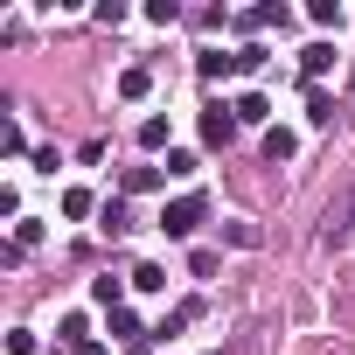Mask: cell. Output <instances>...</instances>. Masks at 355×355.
I'll return each mask as SVG.
<instances>
[{
	"label": "cell",
	"mask_w": 355,
	"mask_h": 355,
	"mask_svg": "<svg viewBox=\"0 0 355 355\" xmlns=\"http://www.w3.org/2000/svg\"><path fill=\"white\" fill-rule=\"evenodd\" d=\"M202 216H209V196H174V202L160 209V230H167V237H196Z\"/></svg>",
	"instance_id": "1"
},
{
	"label": "cell",
	"mask_w": 355,
	"mask_h": 355,
	"mask_svg": "<svg viewBox=\"0 0 355 355\" xmlns=\"http://www.w3.org/2000/svg\"><path fill=\"white\" fill-rule=\"evenodd\" d=\"M202 139L209 146H230L237 139V105H202Z\"/></svg>",
	"instance_id": "2"
},
{
	"label": "cell",
	"mask_w": 355,
	"mask_h": 355,
	"mask_svg": "<svg viewBox=\"0 0 355 355\" xmlns=\"http://www.w3.org/2000/svg\"><path fill=\"white\" fill-rule=\"evenodd\" d=\"M230 70H237V56H223V49H202V56H196V77H202V84H216V77H230Z\"/></svg>",
	"instance_id": "3"
},
{
	"label": "cell",
	"mask_w": 355,
	"mask_h": 355,
	"mask_svg": "<svg viewBox=\"0 0 355 355\" xmlns=\"http://www.w3.org/2000/svg\"><path fill=\"white\" fill-rule=\"evenodd\" d=\"M265 119H272V98L265 91H244L237 98V125H265Z\"/></svg>",
	"instance_id": "4"
},
{
	"label": "cell",
	"mask_w": 355,
	"mask_h": 355,
	"mask_svg": "<svg viewBox=\"0 0 355 355\" xmlns=\"http://www.w3.org/2000/svg\"><path fill=\"white\" fill-rule=\"evenodd\" d=\"M91 300L119 313V306H125V279H112V272H105V279H91Z\"/></svg>",
	"instance_id": "5"
},
{
	"label": "cell",
	"mask_w": 355,
	"mask_h": 355,
	"mask_svg": "<svg viewBox=\"0 0 355 355\" xmlns=\"http://www.w3.org/2000/svg\"><path fill=\"white\" fill-rule=\"evenodd\" d=\"M112 334H119V341H125V348H146V341H153V334H146V327H139V320H132V313H125V306H119V313H112Z\"/></svg>",
	"instance_id": "6"
},
{
	"label": "cell",
	"mask_w": 355,
	"mask_h": 355,
	"mask_svg": "<svg viewBox=\"0 0 355 355\" xmlns=\"http://www.w3.org/2000/svg\"><path fill=\"white\" fill-rule=\"evenodd\" d=\"M327 63H334V42H313V49H300V70H306V77H327Z\"/></svg>",
	"instance_id": "7"
},
{
	"label": "cell",
	"mask_w": 355,
	"mask_h": 355,
	"mask_svg": "<svg viewBox=\"0 0 355 355\" xmlns=\"http://www.w3.org/2000/svg\"><path fill=\"white\" fill-rule=\"evenodd\" d=\"M167 132H174V125H167L160 112H153V119H139V146H146V153H160V146H167Z\"/></svg>",
	"instance_id": "8"
},
{
	"label": "cell",
	"mask_w": 355,
	"mask_h": 355,
	"mask_svg": "<svg viewBox=\"0 0 355 355\" xmlns=\"http://www.w3.org/2000/svg\"><path fill=\"white\" fill-rule=\"evenodd\" d=\"M293 153H300V139H293L286 125H272V132H265V160H293Z\"/></svg>",
	"instance_id": "9"
},
{
	"label": "cell",
	"mask_w": 355,
	"mask_h": 355,
	"mask_svg": "<svg viewBox=\"0 0 355 355\" xmlns=\"http://www.w3.org/2000/svg\"><path fill=\"white\" fill-rule=\"evenodd\" d=\"M91 209H98V196H91V189H63V216H70V223H84Z\"/></svg>",
	"instance_id": "10"
},
{
	"label": "cell",
	"mask_w": 355,
	"mask_h": 355,
	"mask_svg": "<svg viewBox=\"0 0 355 355\" xmlns=\"http://www.w3.org/2000/svg\"><path fill=\"white\" fill-rule=\"evenodd\" d=\"M146 91H153V70H139V63H132V70L119 77V98H146Z\"/></svg>",
	"instance_id": "11"
},
{
	"label": "cell",
	"mask_w": 355,
	"mask_h": 355,
	"mask_svg": "<svg viewBox=\"0 0 355 355\" xmlns=\"http://www.w3.org/2000/svg\"><path fill=\"white\" fill-rule=\"evenodd\" d=\"M146 189H160V167H125V196H146Z\"/></svg>",
	"instance_id": "12"
},
{
	"label": "cell",
	"mask_w": 355,
	"mask_h": 355,
	"mask_svg": "<svg viewBox=\"0 0 355 355\" xmlns=\"http://www.w3.org/2000/svg\"><path fill=\"white\" fill-rule=\"evenodd\" d=\"M306 119H313V125H334V98H327V91H306Z\"/></svg>",
	"instance_id": "13"
},
{
	"label": "cell",
	"mask_w": 355,
	"mask_h": 355,
	"mask_svg": "<svg viewBox=\"0 0 355 355\" xmlns=\"http://www.w3.org/2000/svg\"><path fill=\"white\" fill-rule=\"evenodd\" d=\"M35 244H42V223L21 216V223H15V251H35Z\"/></svg>",
	"instance_id": "14"
},
{
	"label": "cell",
	"mask_w": 355,
	"mask_h": 355,
	"mask_svg": "<svg viewBox=\"0 0 355 355\" xmlns=\"http://www.w3.org/2000/svg\"><path fill=\"white\" fill-rule=\"evenodd\" d=\"M63 341L84 348V341H91V320H84V313H63Z\"/></svg>",
	"instance_id": "15"
},
{
	"label": "cell",
	"mask_w": 355,
	"mask_h": 355,
	"mask_svg": "<svg viewBox=\"0 0 355 355\" xmlns=\"http://www.w3.org/2000/svg\"><path fill=\"white\" fill-rule=\"evenodd\" d=\"M132 286H139V293H160V286H167V272H160V265H139V272H132Z\"/></svg>",
	"instance_id": "16"
},
{
	"label": "cell",
	"mask_w": 355,
	"mask_h": 355,
	"mask_svg": "<svg viewBox=\"0 0 355 355\" xmlns=\"http://www.w3.org/2000/svg\"><path fill=\"white\" fill-rule=\"evenodd\" d=\"M167 174H182V182H189V174H196V153H182V146H167Z\"/></svg>",
	"instance_id": "17"
},
{
	"label": "cell",
	"mask_w": 355,
	"mask_h": 355,
	"mask_svg": "<svg viewBox=\"0 0 355 355\" xmlns=\"http://www.w3.org/2000/svg\"><path fill=\"white\" fill-rule=\"evenodd\" d=\"M98 216H105V230H112V237H119V230H125V202H119V196H112V202H105V209H98Z\"/></svg>",
	"instance_id": "18"
},
{
	"label": "cell",
	"mask_w": 355,
	"mask_h": 355,
	"mask_svg": "<svg viewBox=\"0 0 355 355\" xmlns=\"http://www.w3.org/2000/svg\"><path fill=\"white\" fill-rule=\"evenodd\" d=\"M223 237H230L237 251H251V244H258V230H251V223H223Z\"/></svg>",
	"instance_id": "19"
},
{
	"label": "cell",
	"mask_w": 355,
	"mask_h": 355,
	"mask_svg": "<svg viewBox=\"0 0 355 355\" xmlns=\"http://www.w3.org/2000/svg\"><path fill=\"white\" fill-rule=\"evenodd\" d=\"M8 355H35V334H28V327H15V334H8Z\"/></svg>",
	"instance_id": "20"
}]
</instances>
